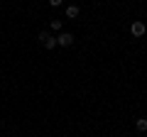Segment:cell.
I'll use <instances>...</instances> for the list:
<instances>
[{"label": "cell", "instance_id": "1", "mask_svg": "<svg viewBox=\"0 0 147 137\" xmlns=\"http://www.w3.org/2000/svg\"><path fill=\"white\" fill-rule=\"evenodd\" d=\"M39 42L44 44V49H54V47H57V37H54L52 32H47V30L39 32Z\"/></svg>", "mask_w": 147, "mask_h": 137}, {"label": "cell", "instance_id": "2", "mask_svg": "<svg viewBox=\"0 0 147 137\" xmlns=\"http://www.w3.org/2000/svg\"><path fill=\"white\" fill-rule=\"evenodd\" d=\"M130 32H132V37L140 39V37H145V34H147V25H145L142 20H135V22L130 25Z\"/></svg>", "mask_w": 147, "mask_h": 137}, {"label": "cell", "instance_id": "3", "mask_svg": "<svg viewBox=\"0 0 147 137\" xmlns=\"http://www.w3.org/2000/svg\"><path fill=\"white\" fill-rule=\"evenodd\" d=\"M74 44V34L71 32H59L57 34V47H71Z\"/></svg>", "mask_w": 147, "mask_h": 137}, {"label": "cell", "instance_id": "4", "mask_svg": "<svg viewBox=\"0 0 147 137\" xmlns=\"http://www.w3.org/2000/svg\"><path fill=\"white\" fill-rule=\"evenodd\" d=\"M79 12H81L79 5H66V17H69V20H76V17H79Z\"/></svg>", "mask_w": 147, "mask_h": 137}, {"label": "cell", "instance_id": "5", "mask_svg": "<svg viewBox=\"0 0 147 137\" xmlns=\"http://www.w3.org/2000/svg\"><path fill=\"white\" fill-rule=\"evenodd\" d=\"M135 130L137 132H145L147 130V118H137V120H135Z\"/></svg>", "mask_w": 147, "mask_h": 137}, {"label": "cell", "instance_id": "6", "mask_svg": "<svg viewBox=\"0 0 147 137\" xmlns=\"http://www.w3.org/2000/svg\"><path fill=\"white\" fill-rule=\"evenodd\" d=\"M49 27H52L54 32H64V25H61V20H52V22H49Z\"/></svg>", "mask_w": 147, "mask_h": 137}, {"label": "cell", "instance_id": "7", "mask_svg": "<svg viewBox=\"0 0 147 137\" xmlns=\"http://www.w3.org/2000/svg\"><path fill=\"white\" fill-rule=\"evenodd\" d=\"M49 5H52V7H61L64 0H49Z\"/></svg>", "mask_w": 147, "mask_h": 137}]
</instances>
